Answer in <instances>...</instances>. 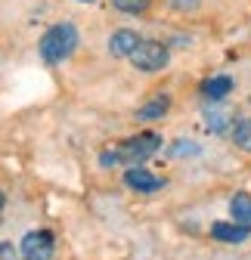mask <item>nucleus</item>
Masks as SVG:
<instances>
[{
    "mask_svg": "<svg viewBox=\"0 0 251 260\" xmlns=\"http://www.w3.org/2000/svg\"><path fill=\"white\" fill-rule=\"evenodd\" d=\"M159 146H162V137L152 134V130H146V134H137L131 140H124L115 149H106L100 155V161L106 168H112V165H140V161H146V158H152L155 152H159Z\"/></svg>",
    "mask_w": 251,
    "mask_h": 260,
    "instance_id": "obj_1",
    "label": "nucleus"
},
{
    "mask_svg": "<svg viewBox=\"0 0 251 260\" xmlns=\"http://www.w3.org/2000/svg\"><path fill=\"white\" fill-rule=\"evenodd\" d=\"M75 47H78V28L69 25V22H59V25L47 28V31H44V38H41V44H38L41 59H44L47 65L66 62V59L75 53Z\"/></svg>",
    "mask_w": 251,
    "mask_h": 260,
    "instance_id": "obj_2",
    "label": "nucleus"
},
{
    "mask_svg": "<svg viewBox=\"0 0 251 260\" xmlns=\"http://www.w3.org/2000/svg\"><path fill=\"white\" fill-rule=\"evenodd\" d=\"M128 59L134 62V69H140V72H162L168 65V47L159 44V41H143L140 38V44L131 50Z\"/></svg>",
    "mask_w": 251,
    "mask_h": 260,
    "instance_id": "obj_3",
    "label": "nucleus"
},
{
    "mask_svg": "<svg viewBox=\"0 0 251 260\" xmlns=\"http://www.w3.org/2000/svg\"><path fill=\"white\" fill-rule=\"evenodd\" d=\"M22 257L25 260H50L53 257V233L35 230L22 239Z\"/></svg>",
    "mask_w": 251,
    "mask_h": 260,
    "instance_id": "obj_4",
    "label": "nucleus"
},
{
    "mask_svg": "<svg viewBox=\"0 0 251 260\" xmlns=\"http://www.w3.org/2000/svg\"><path fill=\"white\" fill-rule=\"evenodd\" d=\"M211 236L217 242H227V245H242L251 236V226L248 223H214L211 226Z\"/></svg>",
    "mask_w": 251,
    "mask_h": 260,
    "instance_id": "obj_5",
    "label": "nucleus"
},
{
    "mask_svg": "<svg viewBox=\"0 0 251 260\" xmlns=\"http://www.w3.org/2000/svg\"><path fill=\"white\" fill-rule=\"evenodd\" d=\"M124 183H128L134 192H159V189H165V180L152 177L146 168H131L124 174Z\"/></svg>",
    "mask_w": 251,
    "mask_h": 260,
    "instance_id": "obj_6",
    "label": "nucleus"
},
{
    "mask_svg": "<svg viewBox=\"0 0 251 260\" xmlns=\"http://www.w3.org/2000/svg\"><path fill=\"white\" fill-rule=\"evenodd\" d=\"M140 44V38L134 35V31H128V28H121V31H115V35L109 38V53L115 56V59H128L131 56V50Z\"/></svg>",
    "mask_w": 251,
    "mask_h": 260,
    "instance_id": "obj_7",
    "label": "nucleus"
},
{
    "mask_svg": "<svg viewBox=\"0 0 251 260\" xmlns=\"http://www.w3.org/2000/svg\"><path fill=\"white\" fill-rule=\"evenodd\" d=\"M168 109H171V100H168V96H155V100H149L146 106L137 109V118H140V121H155V118H165Z\"/></svg>",
    "mask_w": 251,
    "mask_h": 260,
    "instance_id": "obj_8",
    "label": "nucleus"
},
{
    "mask_svg": "<svg viewBox=\"0 0 251 260\" xmlns=\"http://www.w3.org/2000/svg\"><path fill=\"white\" fill-rule=\"evenodd\" d=\"M230 90H233V78H227V75H221V78H208V81L202 84V93L208 96V100H224Z\"/></svg>",
    "mask_w": 251,
    "mask_h": 260,
    "instance_id": "obj_9",
    "label": "nucleus"
},
{
    "mask_svg": "<svg viewBox=\"0 0 251 260\" xmlns=\"http://www.w3.org/2000/svg\"><path fill=\"white\" fill-rule=\"evenodd\" d=\"M230 214L236 223H248L251 226V195L248 192H239L233 195V202H230Z\"/></svg>",
    "mask_w": 251,
    "mask_h": 260,
    "instance_id": "obj_10",
    "label": "nucleus"
},
{
    "mask_svg": "<svg viewBox=\"0 0 251 260\" xmlns=\"http://www.w3.org/2000/svg\"><path fill=\"white\" fill-rule=\"evenodd\" d=\"M233 143L245 152H251V118H242L236 127H233Z\"/></svg>",
    "mask_w": 251,
    "mask_h": 260,
    "instance_id": "obj_11",
    "label": "nucleus"
},
{
    "mask_svg": "<svg viewBox=\"0 0 251 260\" xmlns=\"http://www.w3.org/2000/svg\"><path fill=\"white\" fill-rule=\"evenodd\" d=\"M149 4H152V0H112V7H115V10H121V13H134V16L146 13Z\"/></svg>",
    "mask_w": 251,
    "mask_h": 260,
    "instance_id": "obj_12",
    "label": "nucleus"
},
{
    "mask_svg": "<svg viewBox=\"0 0 251 260\" xmlns=\"http://www.w3.org/2000/svg\"><path fill=\"white\" fill-rule=\"evenodd\" d=\"M205 124H208V130L221 134V130L227 127V112H208V115H205Z\"/></svg>",
    "mask_w": 251,
    "mask_h": 260,
    "instance_id": "obj_13",
    "label": "nucleus"
},
{
    "mask_svg": "<svg viewBox=\"0 0 251 260\" xmlns=\"http://www.w3.org/2000/svg\"><path fill=\"white\" fill-rule=\"evenodd\" d=\"M0 260H16V248L10 242H0Z\"/></svg>",
    "mask_w": 251,
    "mask_h": 260,
    "instance_id": "obj_14",
    "label": "nucleus"
},
{
    "mask_svg": "<svg viewBox=\"0 0 251 260\" xmlns=\"http://www.w3.org/2000/svg\"><path fill=\"white\" fill-rule=\"evenodd\" d=\"M183 152L196 155V152H199V146H193V143H177V146H174V155H183Z\"/></svg>",
    "mask_w": 251,
    "mask_h": 260,
    "instance_id": "obj_15",
    "label": "nucleus"
},
{
    "mask_svg": "<svg viewBox=\"0 0 251 260\" xmlns=\"http://www.w3.org/2000/svg\"><path fill=\"white\" fill-rule=\"evenodd\" d=\"M0 205H4V192H0Z\"/></svg>",
    "mask_w": 251,
    "mask_h": 260,
    "instance_id": "obj_16",
    "label": "nucleus"
},
{
    "mask_svg": "<svg viewBox=\"0 0 251 260\" xmlns=\"http://www.w3.org/2000/svg\"><path fill=\"white\" fill-rule=\"evenodd\" d=\"M84 4H90V0H84Z\"/></svg>",
    "mask_w": 251,
    "mask_h": 260,
    "instance_id": "obj_17",
    "label": "nucleus"
}]
</instances>
